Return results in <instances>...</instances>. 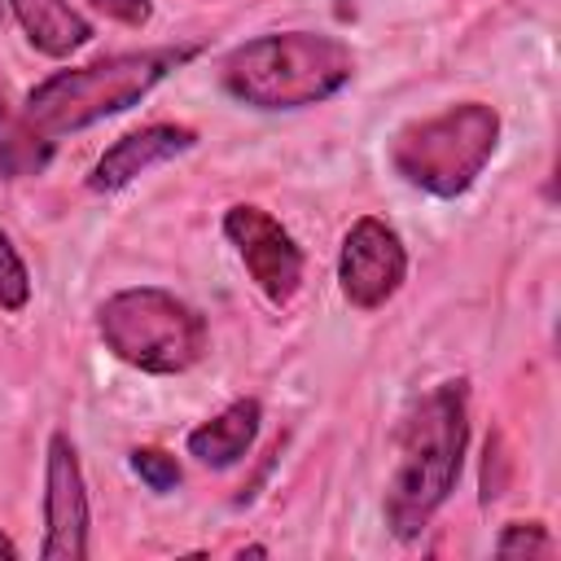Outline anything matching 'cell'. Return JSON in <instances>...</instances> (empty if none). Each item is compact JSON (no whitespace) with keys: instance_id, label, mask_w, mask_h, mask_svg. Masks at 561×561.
<instances>
[{"instance_id":"obj_1","label":"cell","mask_w":561,"mask_h":561,"mask_svg":"<svg viewBox=\"0 0 561 561\" xmlns=\"http://www.w3.org/2000/svg\"><path fill=\"white\" fill-rule=\"evenodd\" d=\"M469 447V381H438L430 394L412 403L399 425V456L386 482V526L394 539L412 543L430 526V517L447 504L460 482Z\"/></svg>"},{"instance_id":"obj_2","label":"cell","mask_w":561,"mask_h":561,"mask_svg":"<svg viewBox=\"0 0 561 561\" xmlns=\"http://www.w3.org/2000/svg\"><path fill=\"white\" fill-rule=\"evenodd\" d=\"M219 75L228 96L250 110H307L355 79V53L324 31H267L237 44Z\"/></svg>"},{"instance_id":"obj_3","label":"cell","mask_w":561,"mask_h":561,"mask_svg":"<svg viewBox=\"0 0 561 561\" xmlns=\"http://www.w3.org/2000/svg\"><path fill=\"white\" fill-rule=\"evenodd\" d=\"M193 57H197V44H162V48H136V53H114L88 66H70V70L39 79L26 92L22 114L48 140L66 131H83L101 118H114L140 105L175 66Z\"/></svg>"},{"instance_id":"obj_4","label":"cell","mask_w":561,"mask_h":561,"mask_svg":"<svg viewBox=\"0 0 561 561\" xmlns=\"http://www.w3.org/2000/svg\"><path fill=\"white\" fill-rule=\"evenodd\" d=\"M96 329L105 351H114L123 364L153 377H175L193 368L210 342L202 311L158 285L110 294L96 311Z\"/></svg>"},{"instance_id":"obj_5","label":"cell","mask_w":561,"mask_h":561,"mask_svg":"<svg viewBox=\"0 0 561 561\" xmlns=\"http://www.w3.org/2000/svg\"><path fill=\"white\" fill-rule=\"evenodd\" d=\"M500 145V114L482 101L447 105L443 114L416 118L394 131L390 167L434 197H460Z\"/></svg>"},{"instance_id":"obj_6","label":"cell","mask_w":561,"mask_h":561,"mask_svg":"<svg viewBox=\"0 0 561 561\" xmlns=\"http://www.w3.org/2000/svg\"><path fill=\"white\" fill-rule=\"evenodd\" d=\"M224 237L237 245V259L245 263L250 280L272 307H285L302 285V250L298 241L254 202H237L224 210Z\"/></svg>"},{"instance_id":"obj_7","label":"cell","mask_w":561,"mask_h":561,"mask_svg":"<svg viewBox=\"0 0 561 561\" xmlns=\"http://www.w3.org/2000/svg\"><path fill=\"white\" fill-rule=\"evenodd\" d=\"M408 276V250L403 237L377 219V215H359L346 237H342V254H337V285L342 298L359 311H377L386 307L399 285Z\"/></svg>"},{"instance_id":"obj_8","label":"cell","mask_w":561,"mask_h":561,"mask_svg":"<svg viewBox=\"0 0 561 561\" xmlns=\"http://www.w3.org/2000/svg\"><path fill=\"white\" fill-rule=\"evenodd\" d=\"M88 486L79 469V451L66 434L48 438L44 460V561H83L88 557Z\"/></svg>"},{"instance_id":"obj_9","label":"cell","mask_w":561,"mask_h":561,"mask_svg":"<svg viewBox=\"0 0 561 561\" xmlns=\"http://www.w3.org/2000/svg\"><path fill=\"white\" fill-rule=\"evenodd\" d=\"M193 145H197V131L184 127V123H149V127H136V131L118 136L96 158V167L88 171V188L92 193H118L131 180H140L145 171H153V167L188 153Z\"/></svg>"},{"instance_id":"obj_10","label":"cell","mask_w":561,"mask_h":561,"mask_svg":"<svg viewBox=\"0 0 561 561\" xmlns=\"http://www.w3.org/2000/svg\"><path fill=\"white\" fill-rule=\"evenodd\" d=\"M259 425H263V403L259 399H237L219 416L188 430V456L206 469H228L254 447Z\"/></svg>"},{"instance_id":"obj_11","label":"cell","mask_w":561,"mask_h":561,"mask_svg":"<svg viewBox=\"0 0 561 561\" xmlns=\"http://www.w3.org/2000/svg\"><path fill=\"white\" fill-rule=\"evenodd\" d=\"M22 35L44 57H70L92 39V22L70 0H9Z\"/></svg>"},{"instance_id":"obj_12","label":"cell","mask_w":561,"mask_h":561,"mask_svg":"<svg viewBox=\"0 0 561 561\" xmlns=\"http://www.w3.org/2000/svg\"><path fill=\"white\" fill-rule=\"evenodd\" d=\"M48 162H53V140L26 114H13L0 92V175L26 180V175H39Z\"/></svg>"},{"instance_id":"obj_13","label":"cell","mask_w":561,"mask_h":561,"mask_svg":"<svg viewBox=\"0 0 561 561\" xmlns=\"http://www.w3.org/2000/svg\"><path fill=\"white\" fill-rule=\"evenodd\" d=\"M495 552L500 557H552L557 552V539L548 535L543 522H508L495 535Z\"/></svg>"},{"instance_id":"obj_14","label":"cell","mask_w":561,"mask_h":561,"mask_svg":"<svg viewBox=\"0 0 561 561\" xmlns=\"http://www.w3.org/2000/svg\"><path fill=\"white\" fill-rule=\"evenodd\" d=\"M26 302H31V272L18 254V245L9 241V232H0V307L22 311Z\"/></svg>"},{"instance_id":"obj_15","label":"cell","mask_w":561,"mask_h":561,"mask_svg":"<svg viewBox=\"0 0 561 561\" xmlns=\"http://www.w3.org/2000/svg\"><path fill=\"white\" fill-rule=\"evenodd\" d=\"M131 473L149 491H158V495H167V491L180 486V460L171 451H162V447H136L131 451Z\"/></svg>"},{"instance_id":"obj_16","label":"cell","mask_w":561,"mask_h":561,"mask_svg":"<svg viewBox=\"0 0 561 561\" xmlns=\"http://www.w3.org/2000/svg\"><path fill=\"white\" fill-rule=\"evenodd\" d=\"M504 495V451H500V434L486 438V460H482V504Z\"/></svg>"},{"instance_id":"obj_17","label":"cell","mask_w":561,"mask_h":561,"mask_svg":"<svg viewBox=\"0 0 561 561\" xmlns=\"http://www.w3.org/2000/svg\"><path fill=\"white\" fill-rule=\"evenodd\" d=\"M105 18H114V22H123V26H145L149 18H153V4L149 0H92Z\"/></svg>"},{"instance_id":"obj_18","label":"cell","mask_w":561,"mask_h":561,"mask_svg":"<svg viewBox=\"0 0 561 561\" xmlns=\"http://www.w3.org/2000/svg\"><path fill=\"white\" fill-rule=\"evenodd\" d=\"M0 557H4V561H13V557H18V543H13L9 535H0Z\"/></svg>"}]
</instances>
